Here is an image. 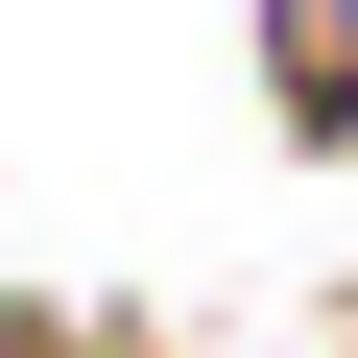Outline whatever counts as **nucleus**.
Listing matches in <instances>:
<instances>
[{"instance_id": "f257e3e1", "label": "nucleus", "mask_w": 358, "mask_h": 358, "mask_svg": "<svg viewBox=\"0 0 358 358\" xmlns=\"http://www.w3.org/2000/svg\"><path fill=\"white\" fill-rule=\"evenodd\" d=\"M263 72L310 96V143H358V24H263Z\"/></svg>"}, {"instance_id": "f03ea898", "label": "nucleus", "mask_w": 358, "mask_h": 358, "mask_svg": "<svg viewBox=\"0 0 358 358\" xmlns=\"http://www.w3.org/2000/svg\"><path fill=\"white\" fill-rule=\"evenodd\" d=\"M0 358H120V334H72V310H24V287H0Z\"/></svg>"}]
</instances>
